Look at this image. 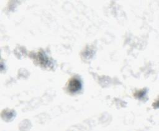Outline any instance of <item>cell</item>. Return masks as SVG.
I'll return each instance as SVG.
<instances>
[{"label": "cell", "instance_id": "cell-1", "mask_svg": "<svg viewBox=\"0 0 159 131\" xmlns=\"http://www.w3.org/2000/svg\"><path fill=\"white\" fill-rule=\"evenodd\" d=\"M82 88L81 80L76 77H72L68 83L67 89L71 93H76L80 91Z\"/></svg>", "mask_w": 159, "mask_h": 131}, {"label": "cell", "instance_id": "cell-2", "mask_svg": "<svg viewBox=\"0 0 159 131\" xmlns=\"http://www.w3.org/2000/svg\"><path fill=\"white\" fill-rule=\"evenodd\" d=\"M37 61L42 66H46L50 63L48 59L41 52H39L37 54Z\"/></svg>", "mask_w": 159, "mask_h": 131}, {"label": "cell", "instance_id": "cell-3", "mask_svg": "<svg viewBox=\"0 0 159 131\" xmlns=\"http://www.w3.org/2000/svg\"><path fill=\"white\" fill-rule=\"evenodd\" d=\"M146 90L143 89V90H139V91H137L136 92L135 94H134V96L139 98V99H141L142 97H143V96H145V95L146 94Z\"/></svg>", "mask_w": 159, "mask_h": 131}]
</instances>
